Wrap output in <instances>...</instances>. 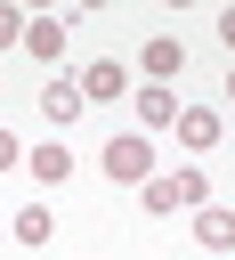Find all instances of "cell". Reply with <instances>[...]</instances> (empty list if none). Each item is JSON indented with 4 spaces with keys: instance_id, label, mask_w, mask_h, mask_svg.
I'll return each instance as SVG.
<instances>
[{
    "instance_id": "obj_1",
    "label": "cell",
    "mask_w": 235,
    "mask_h": 260,
    "mask_svg": "<svg viewBox=\"0 0 235 260\" xmlns=\"http://www.w3.org/2000/svg\"><path fill=\"white\" fill-rule=\"evenodd\" d=\"M97 162H105L113 187H146V179H154V138H146V130H113Z\"/></svg>"
},
{
    "instance_id": "obj_2",
    "label": "cell",
    "mask_w": 235,
    "mask_h": 260,
    "mask_svg": "<svg viewBox=\"0 0 235 260\" xmlns=\"http://www.w3.org/2000/svg\"><path fill=\"white\" fill-rule=\"evenodd\" d=\"M73 89H81V106H113V98H130V65L122 57H89L73 73Z\"/></svg>"
},
{
    "instance_id": "obj_3",
    "label": "cell",
    "mask_w": 235,
    "mask_h": 260,
    "mask_svg": "<svg viewBox=\"0 0 235 260\" xmlns=\"http://www.w3.org/2000/svg\"><path fill=\"white\" fill-rule=\"evenodd\" d=\"M186 228H194L203 260H227V252H235V211H227V203H194V211H186Z\"/></svg>"
},
{
    "instance_id": "obj_4",
    "label": "cell",
    "mask_w": 235,
    "mask_h": 260,
    "mask_svg": "<svg viewBox=\"0 0 235 260\" xmlns=\"http://www.w3.org/2000/svg\"><path fill=\"white\" fill-rule=\"evenodd\" d=\"M138 65H146V81H154V89H170V81L186 73V41H178V32H154V41L138 49Z\"/></svg>"
},
{
    "instance_id": "obj_5",
    "label": "cell",
    "mask_w": 235,
    "mask_h": 260,
    "mask_svg": "<svg viewBox=\"0 0 235 260\" xmlns=\"http://www.w3.org/2000/svg\"><path fill=\"white\" fill-rule=\"evenodd\" d=\"M170 130H178V146H186V154H211V146H219V130H227V122H219V114H211V106H178V122H170Z\"/></svg>"
},
{
    "instance_id": "obj_6",
    "label": "cell",
    "mask_w": 235,
    "mask_h": 260,
    "mask_svg": "<svg viewBox=\"0 0 235 260\" xmlns=\"http://www.w3.org/2000/svg\"><path fill=\"white\" fill-rule=\"evenodd\" d=\"M24 171H32V187H65L73 179V146L41 138V146H24Z\"/></svg>"
},
{
    "instance_id": "obj_7",
    "label": "cell",
    "mask_w": 235,
    "mask_h": 260,
    "mask_svg": "<svg viewBox=\"0 0 235 260\" xmlns=\"http://www.w3.org/2000/svg\"><path fill=\"white\" fill-rule=\"evenodd\" d=\"M24 57H41V65H57L65 57V16H24V41H16Z\"/></svg>"
},
{
    "instance_id": "obj_8",
    "label": "cell",
    "mask_w": 235,
    "mask_h": 260,
    "mask_svg": "<svg viewBox=\"0 0 235 260\" xmlns=\"http://www.w3.org/2000/svg\"><path fill=\"white\" fill-rule=\"evenodd\" d=\"M41 122H57V130L81 122V89H73V73H57V81L41 89Z\"/></svg>"
},
{
    "instance_id": "obj_9",
    "label": "cell",
    "mask_w": 235,
    "mask_h": 260,
    "mask_svg": "<svg viewBox=\"0 0 235 260\" xmlns=\"http://www.w3.org/2000/svg\"><path fill=\"white\" fill-rule=\"evenodd\" d=\"M170 122H178V98H170V89H154V81H138V130L154 138V130H170Z\"/></svg>"
},
{
    "instance_id": "obj_10",
    "label": "cell",
    "mask_w": 235,
    "mask_h": 260,
    "mask_svg": "<svg viewBox=\"0 0 235 260\" xmlns=\"http://www.w3.org/2000/svg\"><path fill=\"white\" fill-rule=\"evenodd\" d=\"M8 228H16V244H49V228H57V219H49V203H16V219H8Z\"/></svg>"
},
{
    "instance_id": "obj_11",
    "label": "cell",
    "mask_w": 235,
    "mask_h": 260,
    "mask_svg": "<svg viewBox=\"0 0 235 260\" xmlns=\"http://www.w3.org/2000/svg\"><path fill=\"white\" fill-rule=\"evenodd\" d=\"M170 187H178V211H194V203H211V171H170Z\"/></svg>"
},
{
    "instance_id": "obj_12",
    "label": "cell",
    "mask_w": 235,
    "mask_h": 260,
    "mask_svg": "<svg viewBox=\"0 0 235 260\" xmlns=\"http://www.w3.org/2000/svg\"><path fill=\"white\" fill-rule=\"evenodd\" d=\"M138 203H146V219H162V211H178V187H170V179H146Z\"/></svg>"
},
{
    "instance_id": "obj_13",
    "label": "cell",
    "mask_w": 235,
    "mask_h": 260,
    "mask_svg": "<svg viewBox=\"0 0 235 260\" xmlns=\"http://www.w3.org/2000/svg\"><path fill=\"white\" fill-rule=\"evenodd\" d=\"M16 41H24V8H16V0H0V49H16Z\"/></svg>"
},
{
    "instance_id": "obj_14",
    "label": "cell",
    "mask_w": 235,
    "mask_h": 260,
    "mask_svg": "<svg viewBox=\"0 0 235 260\" xmlns=\"http://www.w3.org/2000/svg\"><path fill=\"white\" fill-rule=\"evenodd\" d=\"M24 162V146H16V130H0V171H16Z\"/></svg>"
},
{
    "instance_id": "obj_15",
    "label": "cell",
    "mask_w": 235,
    "mask_h": 260,
    "mask_svg": "<svg viewBox=\"0 0 235 260\" xmlns=\"http://www.w3.org/2000/svg\"><path fill=\"white\" fill-rule=\"evenodd\" d=\"M219 41H227V49H235V8H219Z\"/></svg>"
},
{
    "instance_id": "obj_16",
    "label": "cell",
    "mask_w": 235,
    "mask_h": 260,
    "mask_svg": "<svg viewBox=\"0 0 235 260\" xmlns=\"http://www.w3.org/2000/svg\"><path fill=\"white\" fill-rule=\"evenodd\" d=\"M227 98H235V65H227Z\"/></svg>"
}]
</instances>
